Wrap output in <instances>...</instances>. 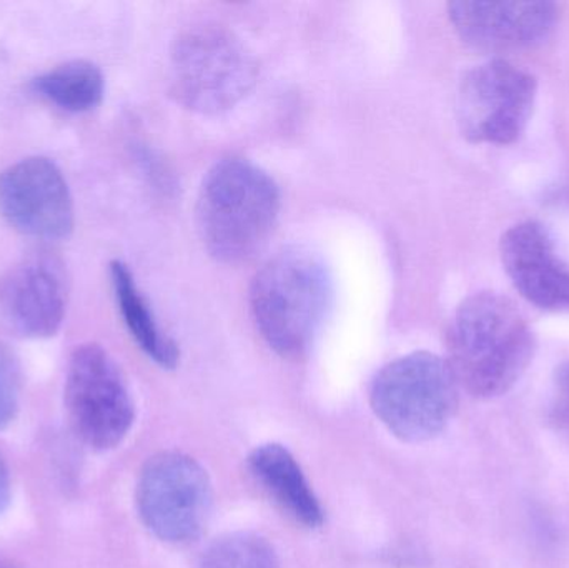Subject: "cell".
I'll return each instance as SVG.
<instances>
[{
    "label": "cell",
    "mask_w": 569,
    "mask_h": 568,
    "mask_svg": "<svg viewBox=\"0 0 569 568\" xmlns=\"http://www.w3.org/2000/svg\"><path fill=\"white\" fill-rule=\"evenodd\" d=\"M63 400L73 432L96 452L120 446L136 420L126 377L99 343H83L73 350L67 366Z\"/></svg>",
    "instance_id": "cell-6"
},
{
    "label": "cell",
    "mask_w": 569,
    "mask_h": 568,
    "mask_svg": "<svg viewBox=\"0 0 569 568\" xmlns=\"http://www.w3.org/2000/svg\"><path fill=\"white\" fill-rule=\"evenodd\" d=\"M10 494H12V482H10L9 467H7L6 459L0 454V516L9 507Z\"/></svg>",
    "instance_id": "cell-19"
},
{
    "label": "cell",
    "mask_w": 569,
    "mask_h": 568,
    "mask_svg": "<svg viewBox=\"0 0 569 568\" xmlns=\"http://www.w3.org/2000/svg\"><path fill=\"white\" fill-rule=\"evenodd\" d=\"M551 419L557 429L569 439V362L563 363L555 377Z\"/></svg>",
    "instance_id": "cell-18"
},
{
    "label": "cell",
    "mask_w": 569,
    "mask_h": 568,
    "mask_svg": "<svg viewBox=\"0 0 569 568\" xmlns=\"http://www.w3.org/2000/svg\"><path fill=\"white\" fill-rule=\"evenodd\" d=\"M110 280L120 316L137 346L163 369H173L179 363V347L160 329L152 307L137 286L132 270L127 263L113 260L110 263Z\"/></svg>",
    "instance_id": "cell-14"
},
{
    "label": "cell",
    "mask_w": 569,
    "mask_h": 568,
    "mask_svg": "<svg viewBox=\"0 0 569 568\" xmlns=\"http://www.w3.org/2000/svg\"><path fill=\"white\" fill-rule=\"evenodd\" d=\"M448 16L467 46L483 52L528 49L545 42L558 19L553 2H451Z\"/></svg>",
    "instance_id": "cell-11"
},
{
    "label": "cell",
    "mask_w": 569,
    "mask_h": 568,
    "mask_svg": "<svg viewBox=\"0 0 569 568\" xmlns=\"http://www.w3.org/2000/svg\"><path fill=\"white\" fill-rule=\"evenodd\" d=\"M501 263L523 299L545 310H569V263L547 227L517 223L500 240Z\"/></svg>",
    "instance_id": "cell-12"
},
{
    "label": "cell",
    "mask_w": 569,
    "mask_h": 568,
    "mask_svg": "<svg viewBox=\"0 0 569 568\" xmlns=\"http://www.w3.org/2000/svg\"><path fill=\"white\" fill-rule=\"evenodd\" d=\"M33 92L66 112L97 109L106 93L102 70L89 60H70L33 79Z\"/></svg>",
    "instance_id": "cell-15"
},
{
    "label": "cell",
    "mask_w": 569,
    "mask_h": 568,
    "mask_svg": "<svg viewBox=\"0 0 569 568\" xmlns=\"http://www.w3.org/2000/svg\"><path fill=\"white\" fill-rule=\"evenodd\" d=\"M200 568H280L269 540L250 532L229 534L203 554Z\"/></svg>",
    "instance_id": "cell-16"
},
{
    "label": "cell",
    "mask_w": 569,
    "mask_h": 568,
    "mask_svg": "<svg viewBox=\"0 0 569 568\" xmlns=\"http://www.w3.org/2000/svg\"><path fill=\"white\" fill-rule=\"evenodd\" d=\"M249 467L288 516L307 529H318L323 524V507L290 450L280 444L257 447L250 454Z\"/></svg>",
    "instance_id": "cell-13"
},
{
    "label": "cell",
    "mask_w": 569,
    "mask_h": 568,
    "mask_svg": "<svg viewBox=\"0 0 569 568\" xmlns=\"http://www.w3.org/2000/svg\"><path fill=\"white\" fill-rule=\"evenodd\" d=\"M22 392V367L19 357L0 343V430L7 429L19 412Z\"/></svg>",
    "instance_id": "cell-17"
},
{
    "label": "cell",
    "mask_w": 569,
    "mask_h": 568,
    "mask_svg": "<svg viewBox=\"0 0 569 568\" xmlns=\"http://www.w3.org/2000/svg\"><path fill=\"white\" fill-rule=\"evenodd\" d=\"M448 366L477 399L510 392L535 356V336L513 300L478 292L458 306L448 329Z\"/></svg>",
    "instance_id": "cell-1"
},
{
    "label": "cell",
    "mask_w": 569,
    "mask_h": 568,
    "mask_svg": "<svg viewBox=\"0 0 569 568\" xmlns=\"http://www.w3.org/2000/svg\"><path fill=\"white\" fill-rule=\"evenodd\" d=\"M69 277L52 252L23 257L0 277V320L23 339H49L66 320Z\"/></svg>",
    "instance_id": "cell-10"
},
{
    "label": "cell",
    "mask_w": 569,
    "mask_h": 568,
    "mask_svg": "<svg viewBox=\"0 0 569 568\" xmlns=\"http://www.w3.org/2000/svg\"><path fill=\"white\" fill-rule=\"evenodd\" d=\"M0 568H13L12 566H7V564L0 562Z\"/></svg>",
    "instance_id": "cell-20"
},
{
    "label": "cell",
    "mask_w": 569,
    "mask_h": 568,
    "mask_svg": "<svg viewBox=\"0 0 569 568\" xmlns=\"http://www.w3.org/2000/svg\"><path fill=\"white\" fill-rule=\"evenodd\" d=\"M0 213L27 237L60 240L73 230V200L62 170L47 157H27L0 172Z\"/></svg>",
    "instance_id": "cell-9"
},
{
    "label": "cell",
    "mask_w": 569,
    "mask_h": 568,
    "mask_svg": "<svg viewBox=\"0 0 569 568\" xmlns=\"http://www.w3.org/2000/svg\"><path fill=\"white\" fill-rule=\"evenodd\" d=\"M212 482L187 454L150 457L137 482V509L143 526L167 544L196 542L212 512Z\"/></svg>",
    "instance_id": "cell-7"
},
{
    "label": "cell",
    "mask_w": 569,
    "mask_h": 568,
    "mask_svg": "<svg viewBox=\"0 0 569 568\" xmlns=\"http://www.w3.org/2000/svg\"><path fill=\"white\" fill-rule=\"evenodd\" d=\"M537 90V79L508 60L473 67L457 96L458 127L465 139L493 146L517 142L533 116Z\"/></svg>",
    "instance_id": "cell-8"
},
{
    "label": "cell",
    "mask_w": 569,
    "mask_h": 568,
    "mask_svg": "<svg viewBox=\"0 0 569 568\" xmlns=\"http://www.w3.org/2000/svg\"><path fill=\"white\" fill-rule=\"evenodd\" d=\"M375 416L398 439L427 442L447 429L458 407V382L447 360L413 352L387 363L370 387Z\"/></svg>",
    "instance_id": "cell-5"
},
{
    "label": "cell",
    "mask_w": 569,
    "mask_h": 568,
    "mask_svg": "<svg viewBox=\"0 0 569 568\" xmlns=\"http://www.w3.org/2000/svg\"><path fill=\"white\" fill-rule=\"evenodd\" d=\"M333 302V280L323 260L303 247L270 257L253 277L250 310L270 349L300 357L310 349Z\"/></svg>",
    "instance_id": "cell-3"
},
{
    "label": "cell",
    "mask_w": 569,
    "mask_h": 568,
    "mask_svg": "<svg viewBox=\"0 0 569 568\" xmlns=\"http://www.w3.org/2000/svg\"><path fill=\"white\" fill-rule=\"evenodd\" d=\"M276 180L246 159H223L207 172L197 199V229L213 259H252L269 240L280 213Z\"/></svg>",
    "instance_id": "cell-2"
},
{
    "label": "cell",
    "mask_w": 569,
    "mask_h": 568,
    "mask_svg": "<svg viewBox=\"0 0 569 568\" xmlns=\"http://www.w3.org/2000/svg\"><path fill=\"white\" fill-rule=\"evenodd\" d=\"M259 66L246 43L219 26H197L170 50V90L177 102L199 113H222L256 86Z\"/></svg>",
    "instance_id": "cell-4"
}]
</instances>
